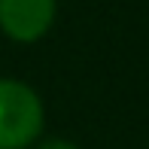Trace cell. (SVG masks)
<instances>
[{"label":"cell","instance_id":"3","mask_svg":"<svg viewBox=\"0 0 149 149\" xmlns=\"http://www.w3.org/2000/svg\"><path fill=\"white\" fill-rule=\"evenodd\" d=\"M40 149H76L73 143H67V140H46Z\"/></svg>","mask_w":149,"mask_h":149},{"label":"cell","instance_id":"2","mask_svg":"<svg viewBox=\"0 0 149 149\" xmlns=\"http://www.w3.org/2000/svg\"><path fill=\"white\" fill-rule=\"evenodd\" d=\"M55 18V0H0V28L18 43L40 40Z\"/></svg>","mask_w":149,"mask_h":149},{"label":"cell","instance_id":"1","mask_svg":"<svg viewBox=\"0 0 149 149\" xmlns=\"http://www.w3.org/2000/svg\"><path fill=\"white\" fill-rule=\"evenodd\" d=\"M43 128V104L24 82L0 79V149H24Z\"/></svg>","mask_w":149,"mask_h":149}]
</instances>
